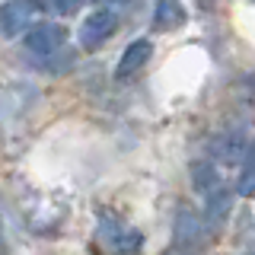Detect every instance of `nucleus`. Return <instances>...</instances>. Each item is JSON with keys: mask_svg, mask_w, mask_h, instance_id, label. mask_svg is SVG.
<instances>
[{"mask_svg": "<svg viewBox=\"0 0 255 255\" xmlns=\"http://www.w3.org/2000/svg\"><path fill=\"white\" fill-rule=\"evenodd\" d=\"M99 239L115 255H137L143 249V236L115 214H99Z\"/></svg>", "mask_w": 255, "mask_h": 255, "instance_id": "obj_1", "label": "nucleus"}, {"mask_svg": "<svg viewBox=\"0 0 255 255\" xmlns=\"http://www.w3.org/2000/svg\"><path fill=\"white\" fill-rule=\"evenodd\" d=\"M64 42H67V32L58 22H38V26H29L26 35H22V48L26 54H32L35 61H51L64 51Z\"/></svg>", "mask_w": 255, "mask_h": 255, "instance_id": "obj_2", "label": "nucleus"}, {"mask_svg": "<svg viewBox=\"0 0 255 255\" xmlns=\"http://www.w3.org/2000/svg\"><path fill=\"white\" fill-rule=\"evenodd\" d=\"M115 29H118V13L112 10V6H99V10H93L80 22L77 42H80V48H86V51H96L99 45H106L109 38L115 35Z\"/></svg>", "mask_w": 255, "mask_h": 255, "instance_id": "obj_3", "label": "nucleus"}, {"mask_svg": "<svg viewBox=\"0 0 255 255\" xmlns=\"http://www.w3.org/2000/svg\"><path fill=\"white\" fill-rule=\"evenodd\" d=\"M204 233H207V227H204L201 214H195L191 207H179V211H175V223H172V243L179 246V249L195 252L198 246L204 243Z\"/></svg>", "mask_w": 255, "mask_h": 255, "instance_id": "obj_4", "label": "nucleus"}, {"mask_svg": "<svg viewBox=\"0 0 255 255\" xmlns=\"http://www.w3.org/2000/svg\"><path fill=\"white\" fill-rule=\"evenodd\" d=\"M32 16H35V6H32L29 0H6V3L0 6V32H3L6 38L19 35V32L29 29Z\"/></svg>", "mask_w": 255, "mask_h": 255, "instance_id": "obj_5", "label": "nucleus"}, {"mask_svg": "<svg viewBox=\"0 0 255 255\" xmlns=\"http://www.w3.org/2000/svg\"><path fill=\"white\" fill-rule=\"evenodd\" d=\"M230 211H233V191H230L227 185H220V188H214L211 195H204V227H211V230H217L227 223L230 217Z\"/></svg>", "mask_w": 255, "mask_h": 255, "instance_id": "obj_6", "label": "nucleus"}, {"mask_svg": "<svg viewBox=\"0 0 255 255\" xmlns=\"http://www.w3.org/2000/svg\"><path fill=\"white\" fill-rule=\"evenodd\" d=\"M150 54H153V45L147 42V38H134L131 45L122 51V58H118V67H115V77L125 80L131 74H137V70L143 67V64L150 61Z\"/></svg>", "mask_w": 255, "mask_h": 255, "instance_id": "obj_7", "label": "nucleus"}, {"mask_svg": "<svg viewBox=\"0 0 255 255\" xmlns=\"http://www.w3.org/2000/svg\"><path fill=\"white\" fill-rule=\"evenodd\" d=\"M185 6L182 0H156L153 3V29L156 32H172L185 22Z\"/></svg>", "mask_w": 255, "mask_h": 255, "instance_id": "obj_8", "label": "nucleus"}, {"mask_svg": "<svg viewBox=\"0 0 255 255\" xmlns=\"http://www.w3.org/2000/svg\"><path fill=\"white\" fill-rule=\"evenodd\" d=\"M249 153H252V147H249V140H246L239 131H230V134H223V137L217 140V156L223 159V163H230V166H239Z\"/></svg>", "mask_w": 255, "mask_h": 255, "instance_id": "obj_9", "label": "nucleus"}, {"mask_svg": "<svg viewBox=\"0 0 255 255\" xmlns=\"http://www.w3.org/2000/svg\"><path fill=\"white\" fill-rule=\"evenodd\" d=\"M191 185H195V191L204 198V195H211L214 188H220L223 179H220L217 166H214L211 159H195V163H191Z\"/></svg>", "mask_w": 255, "mask_h": 255, "instance_id": "obj_10", "label": "nucleus"}, {"mask_svg": "<svg viewBox=\"0 0 255 255\" xmlns=\"http://www.w3.org/2000/svg\"><path fill=\"white\" fill-rule=\"evenodd\" d=\"M239 166H243V172H239L236 191H239V195H243V198H252V153L246 156V159H243V163H239Z\"/></svg>", "mask_w": 255, "mask_h": 255, "instance_id": "obj_11", "label": "nucleus"}, {"mask_svg": "<svg viewBox=\"0 0 255 255\" xmlns=\"http://www.w3.org/2000/svg\"><path fill=\"white\" fill-rule=\"evenodd\" d=\"M77 3H80V0H48V6H51V10H58V13L77 10Z\"/></svg>", "mask_w": 255, "mask_h": 255, "instance_id": "obj_12", "label": "nucleus"}, {"mask_svg": "<svg viewBox=\"0 0 255 255\" xmlns=\"http://www.w3.org/2000/svg\"><path fill=\"white\" fill-rule=\"evenodd\" d=\"M99 6H122V3H131V0H96Z\"/></svg>", "mask_w": 255, "mask_h": 255, "instance_id": "obj_13", "label": "nucleus"}, {"mask_svg": "<svg viewBox=\"0 0 255 255\" xmlns=\"http://www.w3.org/2000/svg\"><path fill=\"white\" fill-rule=\"evenodd\" d=\"M166 255H195V252H188V249H179V246H172V249L166 252Z\"/></svg>", "mask_w": 255, "mask_h": 255, "instance_id": "obj_14", "label": "nucleus"}, {"mask_svg": "<svg viewBox=\"0 0 255 255\" xmlns=\"http://www.w3.org/2000/svg\"><path fill=\"white\" fill-rule=\"evenodd\" d=\"M0 255H3V243H0Z\"/></svg>", "mask_w": 255, "mask_h": 255, "instance_id": "obj_15", "label": "nucleus"}]
</instances>
